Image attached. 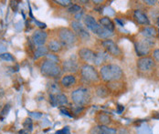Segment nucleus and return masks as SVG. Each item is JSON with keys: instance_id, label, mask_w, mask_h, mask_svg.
Wrapping results in <instances>:
<instances>
[{"instance_id": "1", "label": "nucleus", "mask_w": 159, "mask_h": 134, "mask_svg": "<svg viewBox=\"0 0 159 134\" xmlns=\"http://www.w3.org/2000/svg\"><path fill=\"white\" fill-rule=\"evenodd\" d=\"M100 75H101V78L104 81L111 82V81H116V80H121L124 76V72L122 68L117 65L107 64L101 67Z\"/></svg>"}, {"instance_id": "2", "label": "nucleus", "mask_w": 159, "mask_h": 134, "mask_svg": "<svg viewBox=\"0 0 159 134\" xmlns=\"http://www.w3.org/2000/svg\"><path fill=\"white\" fill-rule=\"evenodd\" d=\"M84 24L93 33L96 34L101 38H106V37H109L112 35L111 31L103 28L99 23H97L94 17H92V16L88 15L84 17Z\"/></svg>"}, {"instance_id": "3", "label": "nucleus", "mask_w": 159, "mask_h": 134, "mask_svg": "<svg viewBox=\"0 0 159 134\" xmlns=\"http://www.w3.org/2000/svg\"><path fill=\"white\" fill-rule=\"evenodd\" d=\"M41 74L47 78H56L61 75V66L54 61L46 60L40 67Z\"/></svg>"}, {"instance_id": "4", "label": "nucleus", "mask_w": 159, "mask_h": 134, "mask_svg": "<svg viewBox=\"0 0 159 134\" xmlns=\"http://www.w3.org/2000/svg\"><path fill=\"white\" fill-rule=\"evenodd\" d=\"M60 42L65 47H72L77 42V36L70 28H63L59 31Z\"/></svg>"}, {"instance_id": "5", "label": "nucleus", "mask_w": 159, "mask_h": 134, "mask_svg": "<svg viewBox=\"0 0 159 134\" xmlns=\"http://www.w3.org/2000/svg\"><path fill=\"white\" fill-rule=\"evenodd\" d=\"M72 101L77 106H84L88 104L91 101L90 92L86 89H78L71 93Z\"/></svg>"}, {"instance_id": "6", "label": "nucleus", "mask_w": 159, "mask_h": 134, "mask_svg": "<svg viewBox=\"0 0 159 134\" xmlns=\"http://www.w3.org/2000/svg\"><path fill=\"white\" fill-rule=\"evenodd\" d=\"M80 74L86 82H97L100 80L98 71L91 65H83L80 68Z\"/></svg>"}, {"instance_id": "7", "label": "nucleus", "mask_w": 159, "mask_h": 134, "mask_svg": "<svg viewBox=\"0 0 159 134\" xmlns=\"http://www.w3.org/2000/svg\"><path fill=\"white\" fill-rule=\"evenodd\" d=\"M153 45H154V41L151 38H144V39L136 42L135 43V51H136L137 56L143 57V56L147 55L150 52L151 47Z\"/></svg>"}, {"instance_id": "8", "label": "nucleus", "mask_w": 159, "mask_h": 134, "mask_svg": "<svg viewBox=\"0 0 159 134\" xmlns=\"http://www.w3.org/2000/svg\"><path fill=\"white\" fill-rule=\"evenodd\" d=\"M73 32L76 34V36H78L80 38L83 39V40H89L90 39V34L87 31V29L84 28V26H82L81 23H80L79 21H73L70 24Z\"/></svg>"}, {"instance_id": "9", "label": "nucleus", "mask_w": 159, "mask_h": 134, "mask_svg": "<svg viewBox=\"0 0 159 134\" xmlns=\"http://www.w3.org/2000/svg\"><path fill=\"white\" fill-rule=\"evenodd\" d=\"M137 67L143 72L151 71L155 67V60L149 57H143L137 60Z\"/></svg>"}, {"instance_id": "10", "label": "nucleus", "mask_w": 159, "mask_h": 134, "mask_svg": "<svg viewBox=\"0 0 159 134\" xmlns=\"http://www.w3.org/2000/svg\"><path fill=\"white\" fill-rule=\"evenodd\" d=\"M79 56L80 58L85 62L94 63V61H95L96 53L90 49H87V48L80 49L79 50Z\"/></svg>"}, {"instance_id": "11", "label": "nucleus", "mask_w": 159, "mask_h": 134, "mask_svg": "<svg viewBox=\"0 0 159 134\" xmlns=\"http://www.w3.org/2000/svg\"><path fill=\"white\" fill-rule=\"evenodd\" d=\"M102 47L106 50V51L112 56H120L121 55V50L119 47L111 39H107L102 41Z\"/></svg>"}, {"instance_id": "12", "label": "nucleus", "mask_w": 159, "mask_h": 134, "mask_svg": "<svg viewBox=\"0 0 159 134\" xmlns=\"http://www.w3.org/2000/svg\"><path fill=\"white\" fill-rule=\"evenodd\" d=\"M49 102L53 107L64 106L68 104V99L64 94L59 93L56 95H49Z\"/></svg>"}, {"instance_id": "13", "label": "nucleus", "mask_w": 159, "mask_h": 134, "mask_svg": "<svg viewBox=\"0 0 159 134\" xmlns=\"http://www.w3.org/2000/svg\"><path fill=\"white\" fill-rule=\"evenodd\" d=\"M47 33L45 31H42V30H37L35 31L34 34L32 35V40H33V43L39 47L40 46H43L44 43L46 42L47 40Z\"/></svg>"}, {"instance_id": "14", "label": "nucleus", "mask_w": 159, "mask_h": 134, "mask_svg": "<svg viewBox=\"0 0 159 134\" xmlns=\"http://www.w3.org/2000/svg\"><path fill=\"white\" fill-rule=\"evenodd\" d=\"M62 69L66 72H76L79 69V65L76 60L72 58H69L63 61Z\"/></svg>"}, {"instance_id": "15", "label": "nucleus", "mask_w": 159, "mask_h": 134, "mask_svg": "<svg viewBox=\"0 0 159 134\" xmlns=\"http://www.w3.org/2000/svg\"><path fill=\"white\" fill-rule=\"evenodd\" d=\"M134 17L135 18V20L137 21L138 24H141V25H149V19L147 16L143 13L142 11L140 10H135L134 13Z\"/></svg>"}, {"instance_id": "16", "label": "nucleus", "mask_w": 159, "mask_h": 134, "mask_svg": "<svg viewBox=\"0 0 159 134\" xmlns=\"http://www.w3.org/2000/svg\"><path fill=\"white\" fill-rule=\"evenodd\" d=\"M100 25L103 28H105V29H107V30H109L111 32H112L114 30V24H113V22L111 21L109 17H105L101 18L100 19Z\"/></svg>"}, {"instance_id": "17", "label": "nucleus", "mask_w": 159, "mask_h": 134, "mask_svg": "<svg viewBox=\"0 0 159 134\" xmlns=\"http://www.w3.org/2000/svg\"><path fill=\"white\" fill-rule=\"evenodd\" d=\"M62 44L60 42V40H56V39H53L51 41L48 42V50L52 51L54 53H57V52H60V51L62 50Z\"/></svg>"}, {"instance_id": "18", "label": "nucleus", "mask_w": 159, "mask_h": 134, "mask_svg": "<svg viewBox=\"0 0 159 134\" xmlns=\"http://www.w3.org/2000/svg\"><path fill=\"white\" fill-rule=\"evenodd\" d=\"M61 83L65 88H70V87L73 86L74 84L76 83V79L72 75H66L61 79Z\"/></svg>"}, {"instance_id": "19", "label": "nucleus", "mask_w": 159, "mask_h": 134, "mask_svg": "<svg viewBox=\"0 0 159 134\" xmlns=\"http://www.w3.org/2000/svg\"><path fill=\"white\" fill-rule=\"evenodd\" d=\"M141 33L147 38H151L157 36V29L153 27H146L141 31Z\"/></svg>"}, {"instance_id": "20", "label": "nucleus", "mask_w": 159, "mask_h": 134, "mask_svg": "<svg viewBox=\"0 0 159 134\" xmlns=\"http://www.w3.org/2000/svg\"><path fill=\"white\" fill-rule=\"evenodd\" d=\"M48 49L44 46H40L38 47L37 50L35 51V56H34V59H39V58L48 55Z\"/></svg>"}, {"instance_id": "21", "label": "nucleus", "mask_w": 159, "mask_h": 134, "mask_svg": "<svg viewBox=\"0 0 159 134\" xmlns=\"http://www.w3.org/2000/svg\"><path fill=\"white\" fill-rule=\"evenodd\" d=\"M98 134H116V130L108 128L106 126H100L97 128Z\"/></svg>"}, {"instance_id": "22", "label": "nucleus", "mask_w": 159, "mask_h": 134, "mask_svg": "<svg viewBox=\"0 0 159 134\" xmlns=\"http://www.w3.org/2000/svg\"><path fill=\"white\" fill-rule=\"evenodd\" d=\"M107 58V55L104 54V53H96V57H95V61H94V64L96 65H101L102 63H103Z\"/></svg>"}, {"instance_id": "23", "label": "nucleus", "mask_w": 159, "mask_h": 134, "mask_svg": "<svg viewBox=\"0 0 159 134\" xmlns=\"http://www.w3.org/2000/svg\"><path fill=\"white\" fill-rule=\"evenodd\" d=\"M48 91H49L50 95H56V94H59V91H61V89L57 83H49Z\"/></svg>"}, {"instance_id": "24", "label": "nucleus", "mask_w": 159, "mask_h": 134, "mask_svg": "<svg viewBox=\"0 0 159 134\" xmlns=\"http://www.w3.org/2000/svg\"><path fill=\"white\" fill-rule=\"evenodd\" d=\"M23 126H24L25 131H27V132H31L32 127H33L31 119H26V120H25L24 123H23Z\"/></svg>"}, {"instance_id": "25", "label": "nucleus", "mask_w": 159, "mask_h": 134, "mask_svg": "<svg viewBox=\"0 0 159 134\" xmlns=\"http://www.w3.org/2000/svg\"><path fill=\"white\" fill-rule=\"evenodd\" d=\"M0 58L5 60V61H14L15 58L10 53H2L0 54Z\"/></svg>"}, {"instance_id": "26", "label": "nucleus", "mask_w": 159, "mask_h": 134, "mask_svg": "<svg viewBox=\"0 0 159 134\" xmlns=\"http://www.w3.org/2000/svg\"><path fill=\"white\" fill-rule=\"evenodd\" d=\"M138 134H153V132H152V130H151L148 126L143 125V126L139 129Z\"/></svg>"}, {"instance_id": "27", "label": "nucleus", "mask_w": 159, "mask_h": 134, "mask_svg": "<svg viewBox=\"0 0 159 134\" xmlns=\"http://www.w3.org/2000/svg\"><path fill=\"white\" fill-rule=\"evenodd\" d=\"M80 11V6L79 5H72V6H70L69 8H68V12L69 13H78Z\"/></svg>"}, {"instance_id": "28", "label": "nucleus", "mask_w": 159, "mask_h": 134, "mask_svg": "<svg viewBox=\"0 0 159 134\" xmlns=\"http://www.w3.org/2000/svg\"><path fill=\"white\" fill-rule=\"evenodd\" d=\"M99 119H100V122L102 124H107L110 122V118L109 116H107L106 114H101L99 116Z\"/></svg>"}, {"instance_id": "29", "label": "nucleus", "mask_w": 159, "mask_h": 134, "mask_svg": "<svg viewBox=\"0 0 159 134\" xmlns=\"http://www.w3.org/2000/svg\"><path fill=\"white\" fill-rule=\"evenodd\" d=\"M57 4H60L61 6H68L69 5H70V0H58V1H55Z\"/></svg>"}, {"instance_id": "30", "label": "nucleus", "mask_w": 159, "mask_h": 134, "mask_svg": "<svg viewBox=\"0 0 159 134\" xmlns=\"http://www.w3.org/2000/svg\"><path fill=\"white\" fill-rule=\"evenodd\" d=\"M9 109H10V107H9V105H6L5 106V108H4V110H2V114H1V116H2V119H4L5 116H7V112L9 111Z\"/></svg>"}, {"instance_id": "31", "label": "nucleus", "mask_w": 159, "mask_h": 134, "mask_svg": "<svg viewBox=\"0 0 159 134\" xmlns=\"http://www.w3.org/2000/svg\"><path fill=\"white\" fill-rule=\"evenodd\" d=\"M70 133V130H69V127H65L63 128L62 130H61V131H59V132H57L56 134H69Z\"/></svg>"}, {"instance_id": "32", "label": "nucleus", "mask_w": 159, "mask_h": 134, "mask_svg": "<svg viewBox=\"0 0 159 134\" xmlns=\"http://www.w3.org/2000/svg\"><path fill=\"white\" fill-rule=\"evenodd\" d=\"M30 115L33 118H36V119H39L42 116V113L40 112H30Z\"/></svg>"}, {"instance_id": "33", "label": "nucleus", "mask_w": 159, "mask_h": 134, "mask_svg": "<svg viewBox=\"0 0 159 134\" xmlns=\"http://www.w3.org/2000/svg\"><path fill=\"white\" fill-rule=\"evenodd\" d=\"M153 56H154V58H155L157 62H159V50H156L154 51Z\"/></svg>"}, {"instance_id": "34", "label": "nucleus", "mask_w": 159, "mask_h": 134, "mask_svg": "<svg viewBox=\"0 0 159 134\" xmlns=\"http://www.w3.org/2000/svg\"><path fill=\"white\" fill-rule=\"evenodd\" d=\"M35 23L39 27V28H46V24H44V23H41V22H39V21H38V20H35Z\"/></svg>"}, {"instance_id": "35", "label": "nucleus", "mask_w": 159, "mask_h": 134, "mask_svg": "<svg viewBox=\"0 0 159 134\" xmlns=\"http://www.w3.org/2000/svg\"><path fill=\"white\" fill-rule=\"evenodd\" d=\"M125 110V108H124V106H122V105H118V113H122V111Z\"/></svg>"}, {"instance_id": "36", "label": "nucleus", "mask_w": 159, "mask_h": 134, "mask_svg": "<svg viewBox=\"0 0 159 134\" xmlns=\"http://www.w3.org/2000/svg\"><path fill=\"white\" fill-rule=\"evenodd\" d=\"M144 3H147L148 5H155L156 1H148V0H146V1H144Z\"/></svg>"}]
</instances>
